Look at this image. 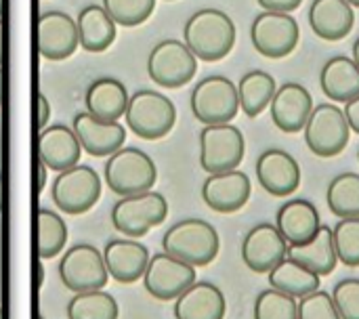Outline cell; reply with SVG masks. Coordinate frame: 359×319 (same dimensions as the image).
Returning <instances> with one entry per match:
<instances>
[{
  "label": "cell",
  "instance_id": "6da1fadb",
  "mask_svg": "<svg viewBox=\"0 0 359 319\" xmlns=\"http://www.w3.org/2000/svg\"><path fill=\"white\" fill-rule=\"evenodd\" d=\"M183 38L196 59L221 61L236 44V23L221 8H202L187 19Z\"/></svg>",
  "mask_w": 359,
  "mask_h": 319
},
{
  "label": "cell",
  "instance_id": "7a4b0ae2",
  "mask_svg": "<svg viewBox=\"0 0 359 319\" xmlns=\"http://www.w3.org/2000/svg\"><path fill=\"white\" fill-rule=\"evenodd\" d=\"M221 250L219 231L202 219H183L162 236V252L191 265H210Z\"/></svg>",
  "mask_w": 359,
  "mask_h": 319
},
{
  "label": "cell",
  "instance_id": "3957f363",
  "mask_svg": "<svg viewBox=\"0 0 359 319\" xmlns=\"http://www.w3.org/2000/svg\"><path fill=\"white\" fill-rule=\"evenodd\" d=\"M103 177L107 187L120 196H137L143 191H151L158 181V168L151 156L137 147H122L111 154L105 162Z\"/></svg>",
  "mask_w": 359,
  "mask_h": 319
},
{
  "label": "cell",
  "instance_id": "277c9868",
  "mask_svg": "<svg viewBox=\"0 0 359 319\" xmlns=\"http://www.w3.org/2000/svg\"><path fill=\"white\" fill-rule=\"evenodd\" d=\"M124 118L137 137L145 141H158L175 128L177 107L166 95L145 88L137 90L128 99Z\"/></svg>",
  "mask_w": 359,
  "mask_h": 319
},
{
  "label": "cell",
  "instance_id": "5b68a950",
  "mask_svg": "<svg viewBox=\"0 0 359 319\" xmlns=\"http://www.w3.org/2000/svg\"><path fill=\"white\" fill-rule=\"evenodd\" d=\"M168 217V202L160 191H143L120 198L111 208V225L124 238L137 240L162 225Z\"/></svg>",
  "mask_w": 359,
  "mask_h": 319
},
{
  "label": "cell",
  "instance_id": "8992f818",
  "mask_svg": "<svg viewBox=\"0 0 359 319\" xmlns=\"http://www.w3.org/2000/svg\"><path fill=\"white\" fill-rule=\"evenodd\" d=\"M191 111L204 126L231 124L240 111L238 86L227 76H208L194 86Z\"/></svg>",
  "mask_w": 359,
  "mask_h": 319
},
{
  "label": "cell",
  "instance_id": "52a82bcc",
  "mask_svg": "<svg viewBox=\"0 0 359 319\" xmlns=\"http://www.w3.org/2000/svg\"><path fill=\"white\" fill-rule=\"evenodd\" d=\"M101 177L97 170L86 164H78L57 175L50 185V196L61 212L78 217L95 208L101 198Z\"/></svg>",
  "mask_w": 359,
  "mask_h": 319
},
{
  "label": "cell",
  "instance_id": "ba28073f",
  "mask_svg": "<svg viewBox=\"0 0 359 319\" xmlns=\"http://www.w3.org/2000/svg\"><path fill=\"white\" fill-rule=\"evenodd\" d=\"M303 133L307 147L320 158L339 156L351 139V128L345 118V111L337 103L316 105Z\"/></svg>",
  "mask_w": 359,
  "mask_h": 319
},
{
  "label": "cell",
  "instance_id": "9c48e42d",
  "mask_svg": "<svg viewBox=\"0 0 359 319\" xmlns=\"http://www.w3.org/2000/svg\"><path fill=\"white\" fill-rule=\"evenodd\" d=\"M246 154V139L233 124L204 126L200 133V166L208 175L238 170Z\"/></svg>",
  "mask_w": 359,
  "mask_h": 319
},
{
  "label": "cell",
  "instance_id": "30bf717a",
  "mask_svg": "<svg viewBox=\"0 0 359 319\" xmlns=\"http://www.w3.org/2000/svg\"><path fill=\"white\" fill-rule=\"evenodd\" d=\"M59 278L74 294L103 290L109 280L103 252L93 244H76L67 248L59 261Z\"/></svg>",
  "mask_w": 359,
  "mask_h": 319
},
{
  "label": "cell",
  "instance_id": "8fae6325",
  "mask_svg": "<svg viewBox=\"0 0 359 319\" xmlns=\"http://www.w3.org/2000/svg\"><path fill=\"white\" fill-rule=\"evenodd\" d=\"M198 72V59L185 42L168 38L158 42L147 59L149 78L164 88H181L194 80Z\"/></svg>",
  "mask_w": 359,
  "mask_h": 319
},
{
  "label": "cell",
  "instance_id": "7c38bea8",
  "mask_svg": "<svg viewBox=\"0 0 359 319\" xmlns=\"http://www.w3.org/2000/svg\"><path fill=\"white\" fill-rule=\"evenodd\" d=\"M250 38H252V46L263 57L284 59L297 48L301 29L290 13L265 11L255 17L250 27Z\"/></svg>",
  "mask_w": 359,
  "mask_h": 319
},
{
  "label": "cell",
  "instance_id": "4fadbf2b",
  "mask_svg": "<svg viewBox=\"0 0 359 319\" xmlns=\"http://www.w3.org/2000/svg\"><path fill=\"white\" fill-rule=\"evenodd\" d=\"M196 282V267L166 252L151 254L143 273L145 290L158 301H177Z\"/></svg>",
  "mask_w": 359,
  "mask_h": 319
},
{
  "label": "cell",
  "instance_id": "5bb4252c",
  "mask_svg": "<svg viewBox=\"0 0 359 319\" xmlns=\"http://www.w3.org/2000/svg\"><path fill=\"white\" fill-rule=\"evenodd\" d=\"M288 248L273 223H259L242 240V261L255 273H269L288 257Z\"/></svg>",
  "mask_w": 359,
  "mask_h": 319
},
{
  "label": "cell",
  "instance_id": "9a60e30c",
  "mask_svg": "<svg viewBox=\"0 0 359 319\" xmlns=\"http://www.w3.org/2000/svg\"><path fill=\"white\" fill-rule=\"evenodd\" d=\"M250 194H252L250 177L244 170L208 175V179L202 183L204 204L219 215H231L242 210L248 204Z\"/></svg>",
  "mask_w": 359,
  "mask_h": 319
},
{
  "label": "cell",
  "instance_id": "2e32d148",
  "mask_svg": "<svg viewBox=\"0 0 359 319\" xmlns=\"http://www.w3.org/2000/svg\"><path fill=\"white\" fill-rule=\"evenodd\" d=\"M76 21L63 11H46L38 19V50L44 59L63 61L78 48Z\"/></svg>",
  "mask_w": 359,
  "mask_h": 319
},
{
  "label": "cell",
  "instance_id": "e0dca14e",
  "mask_svg": "<svg viewBox=\"0 0 359 319\" xmlns=\"http://www.w3.org/2000/svg\"><path fill=\"white\" fill-rule=\"evenodd\" d=\"M257 179L267 194L288 198L301 185V166L292 154L284 149H267L257 160Z\"/></svg>",
  "mask_w": 359,
  "mask_h": 319
},
{
  "label": "cell",
  "instance_id": "ac0fdd59",
  "mask_svg": "<svg viewBox=\"0 0 359 319\" xmlns=\"http://www.w3.org/2000/svg\"><path fill=\"white\" fill-rule=\"evenodd\" d=\"M271 120L273 124L288 135L301 133L313 111V97L311 93L297 82H286L278 86L271 99Z\"/></svg>",
  "mask_w": 359,
  "mask_h": 319
},
{
  "label": "cell",
  "instance_id": "d6986e66",
  "mask_svg": "<svg viewBox=\"0 0 359 319\" xmlns=\"http://www.w3.org/2000/svg\"><path fill=\"white\" fill-rule=\"evenodd\" d=\"M74 135L80 141V147L95 158H109L122 149L126 141V130L120 122H103L88 111L74 116Z\"/></svg>",
  "mask_w": 359,
  "mask_h": 319
},
{
  "label": "cell",
  "instance_id": "ffe728a7",
  "mask_svg": "<svg viewBox=\"0 0 359 319\" xmlns=\"http://www.w3.org/2000/svg\"><path fill=\"white\" fill-rule=\"evenodd\" d=\"M151 254L145 244L130 238L109 240L103 248V261L107 273L118 284H135L143 278Z\"/></svg>",
  "mask_w": 359,
  "mask_h": 319
},
{
  "label": "cell",
  "instance_id": "44dd1931",
  "mask_svg": "<svg viewBox=\"0 0 359 319\" xmlns=\"http://www.w3.org/2000/svg\"><path fill=\"white\" fill-rule=\"evenodd\" d=\"M82 156V147L78 137L74 135L72 128L63 124H53L40 130L38 137V160L48 168V170H69L78 166Z\"/></svg>",
  "mask_w": 359,
  "mask_h": 319
},
{
  "label": "cell",
  "instance_id": "7402d4cb",
  "mask_svg": "<svg viewBox=\"0 0 359 319\" xmlns=\"http://www.w3.org/2000/svg\"><path fill=\"white\" fill-rule=\"evenodd\" d=\"M276 227L288 246H299L309 242L320 231L322 219L316 204L303 198H294L280 206L276 215Z\"/></svg>",
  "mask_w": 359,
  "mask_h": 319
},
{
  "label": "cell",
  "instance_id": "603a6c76",
  "mask_svg": "<svg viewBox=\"0 0 359 319\" xmlns=\"http://www.w3.org/2000/svg\"><path fill=\"white\" fill-rule=\"evenodd\" d=\"M225 294L210 282L191 284L175 301V319H225Z\"/></svg>",
  "mask_w": 359,
  "mask_h": 319
},
{
  "label": "cell",
  "instance_id": "cb8c5ba5",
  "mask_svg": "<svg viewBox=\"0 0 359 319\" xmlns=\"http://www.w3.org/2000/svg\"><path fill=\"white\" fill-rule=\"evenodd\" d=\"M355 23L353 6L345 0H313L309 8V25L322 40H343Z\"/></svg>",
  "mask_w": 359,
  "mask_h": 319
},
{
  "label": "cell",
  "instance_id": "d4e9b609",
  "mask_svg": "<svg viewBox=\"0 0 359 319\" xmlns=\"http://www.w3.org/2000/svg\"><path fill=\"white\" fill-rule=\"evenodd\" d=\"M128 99L126 86L109 76L95 80L84 95L86 111L103 122H118L126 114Z\"/></svg>",
  "mask_w": 359,
  "mask_h": 319
},
{
  "label": "cell",
  "instance_id": "484cf974",
  "mask_svg": "<svg viewBox=\"0 0 359 319\" xmlns=\"http://www.w3.org/2000/svg\"><path fill=\"white\" fill-rule=\"evenodd\" d=\"M324 95L334 103H349L359 95V67L351 57L337 55L328 59L320 74Z\"/></svg>",
  "mask_w": 359,
  "mask_h": 319
},
{
  "label": "cell",
  "instance_id": "4316f807",
  "mask_svg": "<svg viewBox=\"0 0 359 319\" xmlns=\"http://www.w3.org/2000/svg\"><path fill=\"white\" fill-rule=\"evenodd\" d=\"M288 257L297 263H301L303 267H307L309 271L322 276H330L337 265H339V257H337V248H334V236L332 229L328 225H322L320 231L305 244L299 246H290L288 248Z\"/></svg>",
  "mask_w": 359,
  "mask_h": 319
},
{
  "label": "cell",
  "instance_id": "83f0119b",
  "mask_svg": "<svg viewBox=\"0 0 359 319\" xmlns=\"http://www.w3.org/2000/svg\"><path fill=\"white\" fill-rule=\"evenodd\" d=\"M78 40L88 53H103L116 40V23L101 4H88L76 19Z\"/></svg>",
  "mask_w": 359,
  "mask_h": 319
},
{
  "label": "cell",
  "instance_id": "f1b7e54d",
  "mask_svg": "<svg viewBox=\"0 0 359 319\" xmlns=\"http://www.w3.org/2000/svg\"><path fill=\"white\" fill-rule=\"evenodd\" d=\"M267 280H269V286L273 290H280V292H284L297 301L320 290V284H322V278L318 273L309 271L307 267L292 261L290 257H286L282 263H278L267 273Z\"/></svg>",
  "mask_w": 359,
  "mask_h": 319
},
{
  "label": "cell",
  "instance_id": "f546056e",
  "mask_svg": "<svg viewBox=\"0 0 359 319\" xmlns=\"http://www.w3.org/2000/svg\"><path fill=\"white\" fill-rule=\"evenodd\" d=\"M278 90L276 78L263 69H250L246 72L240 82H238V99H240V109L248 118L261 116L269 105L271 99Z\"/></svg>",
  "mask_w": 359,
  "mask_h": 319
},
{
  "label": "cell",
  "instance_id": "4dcf8cb0",
  "mask_svg": "<svg viewBox=\"0 0 359 319\" xmlns=\"http://www.w3.org/2000/svg\"><path fill=\"white\" fill-rule=\"evenodd\" d=\"M326 202L334 217L339 219H358L359 217V175L341 172L337 175L326 189Z\"/></svg>",
  "mask_w": 359,
  "mask_h": 319
},
{
  "label": "cell",
  "instance_id": "1f68e13d",
  "mask_svg": "<svg viewBox=\"0 0 359 319\" xmlns=\"http://www.w3.org/2000/svg\"><path fill=\"white\" fill-rule=\"evenodd\" d=\"M38 254L42 261L55 259L67 244V223L53 210L40 208L38 217Z\"/></svg>",
  "mask_w": 359,
  "mask_h": 319
},
{
  "label": "cell",
  "instance_id": "d6a6232c",
  "mask_svg": "<svg viewBox=\"0 0 359 319\" xmlns=\"http://www.w3.org/2000/svg\"><path fill=\"white\" fill-rule=\"evenodd\" d=\"M120 307L105 290L74 294L67 303V319H118Z\"/></svg>",
  "mask_w": 359,
  "mask_h": 319
},
{
  "label": "cell",
  "instance_id": "836d02e7",
  "mask_svg": "<svg viewBox=\"0 0 359 319\" xmlns=\"http://www.w3.org/2000/svg\"><path fill=\"white\" fill-rule=\"evenodd\" d=\"M252 315L255 319H299V301L280 290L267 288L257 297Z\"/></svg>",
  "mask_w": 359,
  "mask_h": 319
},
{
  "label": "cell",
  "instance_id": "e575fe53",
  "mask_svg": "<svg viewBox=\"0 0 359 319\" xmlns=\"http://www.w3.org/2000/svg\"><path fill=\"white\" fill-rule=\"evenodd\" d=\"M114 23L135 27L145 23L156 11V0H103L101 4Z\"/></svg>",
  "mask_w": 359,
  "mask_h": 319
},
{
  "label": "cell",
  "instance_id": "d590c367",
  "mask_svg": "<svg viewBox=\"0 0 359 319\" xmlns=\"http://www.w3.org/2000/svg\"><path fill=\"white\" fill-rule=\"evenodd\" d=\"M332 236L339 263H343L345 267H359V217L341 219L334 225Z\"/></svg>",
  "mask_w": 359,
  "mask_h": 319
},
{
  "label": "cell",
  "instance_id": "8d00e7d4",
  "mask_svg": "<svg viewBox=\"0 0 359 319\" xmlns=\"http://www.w3.org/2000/svg\"><path fill=\"white\" fill-rule=\"evenodd\" d=\"M332 301L341 319H359V278H345L332 288Z\"/></svg>",
  "mask_w": 359,
  "mask_h": 319
},
{
  "label": "cell",
  "instance_id": "74e56055",
  "mask_svg": "<svg viewBox=\"0 0 359 319\" xmlns=\"http://www.w3.org/2000/svg\"><path fill=\"white\" fill-rule=\"evenodd\" d=\"M299 319H341L332 297L326 290H316L299 301Z\"/></svg>",
  "mask_w": 359,
  "mask_h": 319
},
{
  "label": "cell",
  "instance_id": "f35d334b",
  "mask_svg": "<svg viewBox=\"0 0 359 319\" xmlns=\"http://www.w3.org/2000/svg\"><path fill=\"white\" fill-rule=\"evenodd\" d=\"M265 11H273V13H292L301 6L303 0H257Z\"/></svg>",
  "mask_w": 359,
  "mask_h": 319
},
{
  "label": "cell",
  "instance_id": "ab89813d",
  "mask_svg": "<svg viewBox=\"0 0 359 319\" xmlns=\"http://www.w3.org/2000/svg\"><path fill=\"white\" fill-rule=\"evenodd\" d=\"M343 111H345V118L349 122V128L359 135V95L355 99H351L349 103H345Z\"/></svg>",
  "mask_w": 359,
  "mask_h": 319
},
{
  "label": "cell",
  "instance_id": "60d3db41",
  "mask_svg": "<svg viewBox=\"0 0 359 319\" xmlns=\"http://www.w3.org/2000/svg\"><path fill=\"white\" fill-rule=\"evenodd\" d=\"M48 120H50V103L46 95L38 93V128L44 130L48 126Z\"/></svg>",
  "mask_w": 359,
  "mask_h": 319
},
{
  "label": "cell",
  "instance_id": "b9f144b4",
  "mask_svg": "<svg viewBox=\"0 0 359 319\" xmlns=\"http://www.w3.org/2000/svg\"><path fill=\"white\" fill-rule=\"evenodd\" d=\"M46 172H48V168L38 160V194H42L44 191V187H46Z\"/></svg>",
  "mask_w": 359,
  "mask_h": 319
},
{
  "label": "cell",
  "instance_id": "7bdbcfd3",
  "mask_svg": "<svg viewBox=\"0 0 359 319\" xmlns=\"http://www.w3.org/2000/svg\"><path fill=\"white\" fill-rule=\"evenodd\" d=\"M2 44H4V21L0 19V65H2V59H4V53H2Z\"/></svg>",
  "mask_w": 359,
  "mask_h": 319
},
{
  "label": "cell",
  "instance_id": "ee69618b",
  "mask_svg": "<svg viewBox=\"0 0 359 319\" xmlns=\"http://www.w3.org/2000/svg\"><path fill=\"white\" fill-rule=\"evenodd\" d=\"M4 208V177H0V210Z\"/></svg>",
  "mask_w": 359,
  "mask_h": 319
},
{
  "label": "cell",
  "instance_id": "f6af8a7d",
  "mask_svg": "<svg viewBox=\"0 0 359 319\" xmlns=\"http://www.w3.org/2000/svg\"><path fill=\"white\" fill-rule=\"evenodd\" d=\"M353 61L358 63V67H359V36H358V40L353 42Z\"/></svg>",
  "mask_w": 359,
  "mask_h": 319
},
{
  "label": "cell",
  "instance_id": "bcb514c9",
  "mask_svg": "<svg viewBox=\"0 0 359 319\" xmlns=\"http://www.w3.org/2000/svg\"><path fill=\"white\" fill-rule=\"evenodd\" d=\"M2 95H4V74H2V67H0V105H2Z\"/></svg>",
  "mask_w": 359,
  "mask_h": 319
},
{
  "label": "cell",
  "instance_id": "7dc6e473",
  "mask_svg": "<svg viewBox=\"0 0 359 319\" xmlns=\"http://www.w3.org/2000/svg\"><path fill=\"white\" fill-rule=\"evenodd\" d=\"M42 282H44V267L38 265V286H42Z\"/></svg>",
  "mask_w": 359,
  "mask_h": 319
},
{
  "label": "cell",
  "instance_id": "c3c4849f",
  "mask_svg": "<svg viewBox=\"0 0 359 319\" xmlns=\"http://www.w3.org/2000/svg\"><path fill=\"white\" fill-rule=\"evenodd\" d=\"M345 2H349L351 6H358L359 8V0H345Z\"/></svg>",
  "mask_w": 359,
  "mask_h": 319
},
{
  "label": "cell",
  "instance_id": "681fc988",
  "mask_svg": "<svg viewBox=\"0 0 359 319\" xmlns=\"http://www.w3.org/2000/svg\"><path fill=\"white\" fill-rule=\"evenodd\" d=\"M2 8H4V0H0V19H2Z\"/></svg>",
  "mask_w": 359,
  "mask_h": 319
},
{
  "label": "cell",
  "instance_id": "f907efd6",
  "mask_svg": "<svg viewBox=\"0 0 359 319\" xmlns=\"http://www.w3.org/2000/svg\"><path fill=\"white\" fill-rule=\"evenodd\" d=\"M0 319H4V313H2V307H0Z\"/></svg>",
  "mask_w": 359,
  "mask_h": 319
},
{
  "label": "cell",
  "instance_id": "816d5d0a",
  "mask_svg": "<svg viewBox=\"0 0 359 319\" xmlns=\"http://www.w3.org/2000/svg\"><path fill=\"white\" fill-rule=\"evenodd\" d=\"M358 160H359V149H358Z\"/></svg>",
  "mask_w": 359,
  "mask_h": 319
},
{
  "label": "cell",
  "instance_id": "f5cc1de1",
  "mask_svg": "<svg viewBox=\"0 0 359 319\" xmlns=\"http://www.w3.org/2000/svg\"><path fill=\"white\" fill-rule=\"evenodd\" d=\"M38 319H44V318H42V315H40V318H38Z\"/></svg>",
  "mask_w": 359,
  "mask_h": 319
}]
</instances>
